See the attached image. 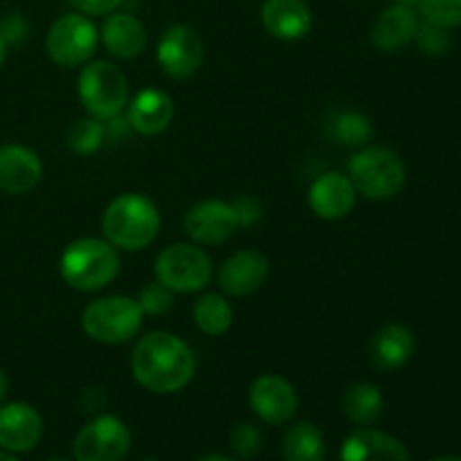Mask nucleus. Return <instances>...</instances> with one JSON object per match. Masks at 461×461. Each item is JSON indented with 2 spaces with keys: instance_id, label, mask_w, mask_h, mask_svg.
Wrapping results in <instances>:
<instances>
[{
  "instance_id": "1a4fd4ad",
  "label": "nucleus",
  "mask_w": 461,
  "mask_h": 461,
  "mask_svg": "<svg viewBox=\"0 0 461 461\" xmlns=\"http://www.w3.org/2000/svg\"><path fill=\"white\" fill-rule=\"evenodd\" d=\"M131 450V432L122 419L102 414L86 423L75 437L77 461H124Z\"/></svg>"
},
{
  "instance_id": "58836bf2",
  "label": "nucleus",
  "mask_w": 461,
  "mask_h": 461,
  "mask_svg": "<svg viewBox=\"0 0 461 461\" xmlns=\"http://www.w3.org/2000/svg\"><path fill=\"white\" fill-rule=\"evenodd\" d=\"M430 461H461L459 457H435V459H430Z\"/></svg>"
},
{
  "instance_id": "aec40b11",
  "label": "nucleus",
  "mask_w": 461,
  "mask_h": 461,
  "mask_svg": "<svg viewBox=\"0 0 461 461\" xmlns=\"http://www.w3.org/2000/svg\"><path fill=\"white\" fill-rule=\"evenodd\" d=\"M340 461H412L403 441L387 432L363 428L347 437Z\"/></svg>"
},
{
  "instance_id": "412c9836",
  "label": "nucleus",
  "mask_w": 461,
  "mask_h": 461,
  "mask_svg": "<svg viewBox=\"0 0 461 461\" xmlns=\"http://www.w3.org/2000/svg\"><path fill=\"white\" fill-rule=\"evenodd\" d=\"M99 39H102L106 52L122 61L135 59L147 48V30H144L142 21L135 18L133 14L124 12L108 14Z\"/></svg>"
},
{
  "instance_id": "39448f33",
  "label": "nucleus",
  "mask_w": 461,
  "mask_h": 461,
  "mask_svg": "<svg viewBox=\"0 0 461 461\" xmlns=\"http://www.w3.org/2000/svg\"><path fill=\"white\" fill-rule=\"evenodd\" d=\"M144 313L138 300L126 295H108L90 302L81 313L86 336L102 345H124L142 329Z\"/></svg>"
},
{
  "instance_id": "2f4dec72",
  "label": "nucleus",
  "mask_w": 461,
  "mask_h": 461,
  "mask_svg": "<svg viewBox=\"0 0 461 461\" xmlns=\"http://www.w3.org/2000/svg\"><path fill=\"white\" fill-rule=\"evenodd\" d=\"M72 7L84 16H104V14H113L120 7L124 0H68Z\"/></svg>"
},
{
  "instance_id": "cd10ccee",
  "label": "nucleus",
  "mask_w": 461,
  "mask_h": 461,
  "mask_svg": "<svg viewBox=\"0 0 461 461\" xmlns=\"http://www.w3.org/2000/svg\"><path fill=\"white\" fill-rule=\"evenodd\" d=\"M423 21L453 30L461 27V0H417Z\"/></svg>"
},
{
  "instance_id": "4be33fe9",
  "label": "nucleus",
  "mask_w": 461,
  "mask_h": 461,
  "mask_svg": "<svg viewBox=\"0 0 461 461\" xmlns=\"http://www.w3.org/2000/svg\"><path fill=\"white\" fill-rule=\"evenodd\" d=\"M369 351H372V360L378 369L394 372L412 358L414 333L405 324L390 322L374 333Z\"/></svg>"
},
{
  "instance_id": "9b49d317",
  "label": "nucleus",
  "mask_w": 461,
  "mask_h": 461,
  "mask_svg": "<svg viewBox=\"0 0 461 461\" xmlns=\"http://www.w3.org/2000/svg\"><path fill=\"white\" fill-rule=\"evenodd\" d=\"M183 228L198 246H219L241 228V221L234 203L207 198L189 207L183 219Z\"/></svg>"
},
{
  "instance_id": "a211bd4d",
  "label": "nucleus",
  "mask_w": 461,
  "mask_h": 461,
  "mask_svg": "<svg viewBox=\"0 0 461 461\" xmlns=\"http://www.w3.org/2000/svg\"><path fill=\"white\" fill-rule=\"evenodd\" d=\"M126 122L140 135H158L176 115L174 99L158 88H147L126 104Z\"/></svg>"
},
{
  "instance_id": "a19ab883",
  "label": "nucleus",
  "mask_w": 461,
  "mask_h": 461,
  "mask_svg": "<svg viewBox=\"0 0 461 461\" xmlns=\"http://www.w3.org/2000/svg\"><path fill=\"white\" fill-rule=\"evenodd\" d=\"M48 461H68V459H63V457H52V459H48Z\"/></svg>"
},
{
  "instance_id": "72a5a7b5",
  "label": "nucleus",
  "mask_w": 461,
  "mask_h": 461,
  "mask_svg": "<svg viewBox=\"0 0 461 461\" xmlns=\"http://www.w3.org/2000/svg\"><path fill=\"white\" fill-rule=\"evenodd\" d=\"M232 203L234 207H237V214H239V221H241V225H252L261 216L259 205H257L252 198H237V201Z\"/></svg>"
},
{
  "instance_id": "f257e3e1",
  "label": "nucleus",
  "mask_w": 461,
  "mask_h": 461,
  "mask_svg": "<svg viewBox=\"0 0 461 461\" xmlns=\"http://www.w3.org/2000/svg\"><path fill=\"white\" fill-rule=\"evenodd\" d=\"M131 372L147 392L176 394L192 383L196 374V356L183 338L153 331L135 342Z\"/></svg>"
},
{
  "instance_id": "f3484780",
  "label": "nucleus",
  "mask_w": 461,
  "mask_h": 461,
  "mask_svg": "<svg viewBox=\"0 0 461 461\" xmlns=\"http://www.w3.org/2000/svg\"><path fill=\"white\" fill-rule=\"evenodd\" d=\"M261 25L279 41L304 39L313 27V14L306 0H264Z\"/></svg>"
},
{
  "instance_id": "ddd939ff",
  "label": "nucleus",
  "mask_w": 461,
  "mask_h": 461,
  "mask_svg": "<svg viewBox=\"0 0 461 461\" xmlns=\"http://www.w3.org/2000/svg\"><path fill=\"white\" fill-rule=\"evenodd\" d=\"M270 273V261L259 250H239L223 261L219 270V286L230 297H246L264 286Z\"/></svg>"
},
{
  "instance_id": "0eeeda50",
  "label": "nucleus",
  "mask_w": 461,
  "mask_h": 461,
  "mask_svg": "<svg viewBox=\"0 0 461 461\" xmlns=\"http://www.w3.org/2000/svg\"><path fill=\"white\" fill-rule=\"evenodd\" d=\"M158 282L165 284L174 293H198L210 284L212 259L203 248L194 243H174L158 255L156 266Z\"/></svg>"
},
{
  "instance_id": "f03ea898",
  "label": "nucleus",
  "mask_w": 461,
  "mask_h": 461,
  "mask_svg": "<svg viewBox=\"0 0 461 461\" xmlns=\"http://www.w3.org/2000/svg\"><path fill=\"white\" fill-rule=\"evenodd\" d=\"M102 232L117 250H144L160 232V210L144 194L126 192L113 198L104 210Z\"/></svg>"
},
{
  "instance_id": "f704fd0d",
  "label": "nucleus",
  "mask_w": 461,
  "mask_h": 461,
  "mask_svg": "<svg viewBox=\"0 0 461 461\" xmlns=\"http://www.w3.org/2000/svg\"><path fill=\"white\" fill-rule=\"evenodd\" d=\"M7 52H9V43L3 39V34H0V68H3V63L7 61Z\"/></svg>"
},
{
  "instance_id": "423d86ee",
  "label": "nucleus",
  "mask_w": 461,
  "mask_h": 461,
  "mask_svg": "<svg viewBox=\"0 0 461 461\" xmlns=\"http://www.w3.org/2000/svg\"><path fill=\"white\" fill-rule=\"evenodd\" d=\"M77 93L90 117L102 122L122 115L129 104V84L124 72L111 61L86 63L77 79Z\"/></svg>"
},
{
  "instance_id": "4468645a",
  "label": "nucleus",
  "mask_w": 461,
  "mask_h": 461,
  "mask_svg": "<svg viewBox=\"0 0 461 461\" xmlns=\"http://www.w3.org/2000/svg\"><path fill=\"white\" fill-rule=\"evenodd\" d=\"M43 437V419L32 405L7 403L0 408V448L7 453H27Z\"/></svg>"
},
{
  "instance_id": "c9c22d12",
  "label": "nucleus",
  "mask_w": 461,
  "mask_h": 461,
  "mask_svg": "<svg viewBox=\"0 0 461 461\" xmlns=\"http://www.w3.org/2000/svg\"><path fill=\"white\" fill-rule=\"evenodd\" d=\"M5 396H7V376H5V372L0 369V403H3Z\"/></svg>"
},
{
  "instance_id": "79ce46f5",
  "label": "nucleus",
  "mask_w": 461,
  "mask_h": 461,
  "mask_svg": "<svg viewBox=\"0 0 461 461\" xmlns=\"http://www.w3.org/2000/svg\"><path fill=\"white\" fill-rule=\"evenodd\" d=\"M144 461H156V459H144Z\"/></svg>"
},
{
  "instance_id": "5701e85b",
  "label": "nucleus",
  "mask_w": 461,
  "mask_h": 461,
  "mask_svg": "<svg viewBox=\"0 0 461 461\" xmlns=\"http://www.w3.org/2000/svg\"><path fill=\"white\" fill-rule=\"evenodd\" d=\"M383 408L385 401L381 390L372 383H354L342 396V412L358 428H372L381 419Z\"/></svg>"
},
{
  "instance_id": "9d476101",
  "label": "nucleus",
  "mask_w": 461,
  "mask_h": 461,
  "mask_svg": "<svg viewBox=\"0 0 461 461\" xmlns=\"http://www.w3.org/2000/svg\"><path fill=\"white\" fill-rule=\"evenodd\" d=\"M158 63L162 72L176 81L196 75L205 59V45L198 32L189 25H171L158 41Z\"/></svg>"
},
{
  "instance_id": "bb28decb",
  "label": "nucleus",
  "mask_w": 461,
  "mask_h": 461,
  "mask_svg": "<svg viewBox=\"0 0 461 461\" xmlns=\"http://www.w3.org/2000/svg\"><path fill=\"white\" fill-rule=\"evenodd\" d=\"M104 138H106V122L97 120V117H84L70 126L66 144L77 156H90L102 147Z\"/></svg>"
},
{
  "instance_id": "393cba45",
  "label": "nucleus",
  "mask_w": 461,
  "mask_h": 461,
  "mask_svg": "<svg viewBox=\"0 0 461 461\" xmlns=\"http://www.w3.org/2000/svg\"><path fill=\"white\" fill-rule=\"evenodd\" d=\"M194 322L205 336H223L234 322L232 304L223 295L207 293L194 304Z\"/></svg>"
},
{
  "instance_id": "c85d7f7f",
  "label": "nucleus",
  "mask_w": 461,
  "mask_h": 461,
  "mask_svg": "<svg viewBox=\"0 0 461 461\" xmlns=\"http://www.w3.org/2000/svg\"><path fill=\"white\" fill-rule=\"evenodd\" d=\"M414 41H417L419 50H421L423 54H430V57L448 52L450 43H453V39H450V32L446 30V27H439V25H435V23H428V21L419 23Z\"/></svg>"
},
{
  "instance_id": "b1692460",
  "label": "nucleus",
  "mask_w": 461,
  "mask_h": 461,
  "mask_svg": "<svg viewBox=\"0 0 461 461\" xmlns=\"http://www.w3.org/2000/svg\"><path fill=\"white\" fill-rule=\"evenodd\" d=\"M282 453L286 461H324L327 444H324L322 432L313 423L302 421L288 428L282 441Z\"/></svg>"
},
{
  "instance_id": "6ab92c4d",
  "label": "nucleus",
  "mask_w": 461,
  "mask_h": 461,
  "mask_svg": "<svg viewBox=\"0 0 461 461\" xmlns=\"http://www.w3.org/2000/svg\"><path fill=\"white\" fill-rule=\"evenodd\" d=\"M419 27V16L408 5H390L378 14L372 27V43L378 52L394 54L401 52L410 41H414Z\"/></svg>"
},
{
  "instance_id": "20e7f679",
  "label": "nucleus",
  "mask_w": 461,
  "mask_h": 461,
  "mask_svg": "<svg viewBox=\"0 0 461 461\" xmlns=\"http://www.w3.org/2000/svg\"><path fill=\"white\" fill-rule=\"evenodd\" d=\"M347 176L360 196L390 201L405 185V162L390 147H360L347 162Z\"/></svg>"
},
{
  "instance_id": "7c9ffc66",
  "label": "nucleus",
  "mask_w": 461,
  "mask_h": 461,
  "mask_svg": "<svg viewBox=\"0 0 461 461\" xmlns=\"http://www.w3.org/2000/svg\"><path fill=\"white\" fill-rule=\"evenodd\" d=\"M230 441H232V448L239 457L250 459L261 448V430L255 423H239L230 435Z\"/></svg>"
},
{
  "instance_id": "f8f14e48",
  "label": "nucleus",
  "mask_w": 461,
  "mask_h": 461,
  "mask_svg": "<svg viewBox=\"0 0 461 461\" xmlns=\"http://www.w3.org/2000/svg\"><path fill=\"white\" fill-rule=\"evenodd\" d=\"M248 401H250L252 412L270 426H282L291 421L300 408V396L295 387L277 374H264L257 378L250 385Z\"/></svg>"
},
{
  "instance_id": "473e14b6",
  "label": "nucleus",
  "mask_w": 461,
  "mask_h": 461,
  "mask_svg": "<svg viewBox=\"0 0 461 461\" xmlns=\"http://www.w3.org/2000/svg\"><path fill=\"white\" fill-rule=\"evenodd\" d=\"M0 34H3V39L7 41L9 45H18L27 34L25 21H23L21 16H16V14L3 18V21H0Z\"/></svg>"
},
{
  "instance_id": "ea45409f",
  "label": "nucleus",
  "mask_w": 461,
  "mask_h": 461,
  "mask_svg": "<svg viewBox=\"0 0 461 461\" xmlns=\"http://www.w3.org/2000/svg\"><path fill=\"white\" fill-rule=\"evenodd\" d=\"M401 5H408V7H412V5H417V0H399Z\"/></svg>"
},
{
  "instance_id": "dca6fc26",
  "label": "nucleus",
  "mask_w": 461,
  "mask_h": 461,
  "mask_svg": "<svg viewBox=\"0 0 461 461\" xmlns=\"http://www.w3.org/2000/svg\"><path fill=\"white\" fill-rule=\"evenodd\" d=\"M43 178V162L23 144L0 147V192L27 194Z\"/></svg>"
},
{
  "instance_id": "2eb2a0df",
  "label": "nucleus",
  "mask_w": 461,
  "mask_h": 461,
  "mask_svg": "<svg viewBox=\"0 0 461 461\" xmlns=\"http://www.w3.org/2000/svg\"><path fill=\"white\" fill-rule=\"evenodd\" d=\"M356 187L351 185L349 176L338 171H327L313 180L309 189V205L315 216L327 221L345 219L356 205Z\"/></svg>"
},
{
  "instance_id": "e433bc0d",
  "label": "nucleus",
  "mask_w": 461,
  "mask_h": 461,
  "mask_svg": "<svg viewBox=\"0 0 461 461\" xmlns=\"http://www.w3.org/2000/svg\"><path fill=\"white\" fill-rule=\"evenodd\" d=\"M198 461H234V459L228 457V455H205V457H201Z\"/></svg>"
},
{
  "instance_id": "c756f323",
  "label": "nucleus",
  "mask_w": 461,
  "mask_h": 461,
  "mask_svg": "<svg viewBox=\"0 0 461 461\" xmlns=\"http://www.w3.org/2000/svg\"><path fill=\"white\" fill-rule=\"evenodd\" d=\"M138 304L144 315H165L174 306V291L160 282H149L140 291Z\"/></svg>"
},
{
  "instance_id": "4c0bfd02",
  "label": "nucleus",
  "mask_w": 461,
  "mask_h": 461,
  "mask_svg": "<svg viewBox=\"0 0 461 461\" xmlns=\"http://www.w3.org/2000/svg\"><path fill=\"white\" fill-rule=\"evenodd\" d=\"M0 461H21L14 453H7V450H0Z\"/></svg>"
},
{
  "instance_id": "a878e982",
  "label": "nucleus",
  "mask_w": 461,
  "mask_h": 461,
  "mask_svg": "<svg viewBox=\"0 0 461 461\" xmlns=\"http://www.w3.org/2000/svg\"><path fill=\"white\" fill-rule=\"evenodd\" d=\"M333 138L345 147H367V142L374 135V124L365 113L358 111H345L333 120L331 124Z\"/></svg>"
},
{
  "instance_id": "6e6552de",
  "label": "nucleus",
  "mask_w": 461,
  "mask_h": 461,
  "mask_svg": "<svg viewBox=\"0 0 461 461\" xmlns=\"http://www.w3.org/2000/svg\"><path fill=\"white\" fill-rule=\"evenodd\" d=\"M99 45V32L84 14H66L52 23L45 39L48 57L61 68H77L90 61Z\"/></svg>"
},
{
  "instance_id": "7ed1b4c3",
  "label": "nucleus",
  "mask_w": 461,
  "mask_h": 461,
  "mask_svg": "<svg viewBox=\"0 0 461 461\" xmlns=\"http://www.w3.org/2000/svg\"><path fill=\"white\" fill-rule=\"evenodd\" d=\"M59 273L75 291H102L120 275V252L106 239H77L61 252Z\"/></svg>"
}]
</instances>
